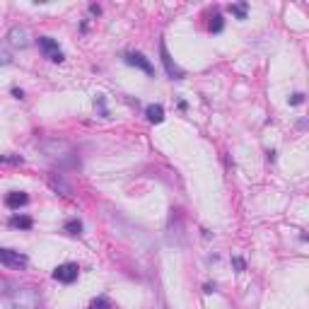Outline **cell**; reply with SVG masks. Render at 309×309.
<instances>
[{
	"label": "cell",
	"instance_id": "6da1fadb",
	"mask_svg": "<svg viewBox=\"0 0 309 309\" xmlns=\"http://www.w3.org/2000/svg\"><path fill=\"white\" fill-rule=\"evenodd\" d=\"M10 305H12V309H39L41 297L34 287H20L10 295Z\"/></svg>",
	"mask_w": 309,
	"mask_h": 309
},
{
	"label": "cell",
	"instance_id": "7a4b0ae2",
	"mask_svg": "<svg viewBox=\"0 0 309 309\" xmlns=\"http://www.w3.org/2000/svg\"><path fill=\"white\" fill-rule=\"evenodd\" d=\"M27 263H29V256H27V253L0 247V266H5V268H12V271H25V268H27Z\"/></svg>",
	"mask_w": 309,
	"mask_h": 309
},
{
	"label": "cell",
	"instance_id": "3957f363",
	"mask_svg": "<svg viewBox=\"0 0 309 309\" xmlns=\"http://www.w3.org/2000/svg\"><path fill=\"white\" fill-rule=\"evenodd\" d=\"M36 44H39V51L44 54V58H49V60H54V63H63V60H65V54L60 51L56 39H51V36H39Z\"/></svg>",
	"mask_w": 309,
	"mask_h": 309
},
{
	"label": "cell",
	"instance_id": "277c9868",
	"mask_svg": "<svg viewBox=\"0 0 309 309\" xmlns=\"http://www.w3.org/2000/svg\"><path fill=\"white\" fill-rule=\"evenodd\" d=\"M80 276V266L78 263H60L54 268V281L63 282V285H73Z\"/></svg>",
	"mask_w": 309,
	"mask_h": 309
},
{
	"label": "cell",
	"instance_id": "5b68a950",
	"mask_svg": "<svg viewBox=\"0 0 309 309\" xmlns=\"http://www.w3.org/2000/svg\"><path fill=\"white\" fill-rule=\"evenodd\" d=\"M160 58H162V65H165V70H167V75L171 78V80H184V78H186V73L174 63V58L169 56L167 44H165V41H160Z\"/></svg>",
	"mask_w": 309,
	"mask_h": 309
},
{
	"label": "cell",
	"instance_id": "8992f818",
	"mask_svg": "<svg viewBox=\"0 0 309 309\" xmlns=\"http://www.w3.org/2000/svg\"><path fill=\"white\" fill-rule=\"evenodd\" d=\"M123 63L126 65H133V68H138V70H142L145 75H155V68H152V63L147 60V58L142 56L140 51H128V54H123Z\"/></svg>",
	"mask_w": 309,
	"mask_h": 309
},
{
	"label": "cell",
	"instance_id": "52a82bcc",
	"mask_svg": "<svg viewBox=\"0 0 309 309\" xmlns=\"http://www.w3.org/2000/svg\"><path fill=\"white\" fill-rule=\"evenodd\" d=\"M41 150L49 157H68L70 155V145L65 140H46V142H41Z\"/></svg>",
	"mask_w": 309,
	"mask_h": 309
},
{
	"label": "cell",
	"instance_id": "ba28073f",
	"mask_svg": "<svg viewBox=\"0 0 309 309\" xmlns=\"http://www.w3.org/2000/svg\"><path fill=\"white\" fill-rule=\"evenodd\" d=\"M7 39H10V44L15 46V49H27L29 44V31L25 27H12L10 29V34H7Z\"/></svg>",
	"mask_w": 309,
	"mask_h": 309
},
{
	"label": "cell",
	"instance_id": "9c48e42d",
	"mask_svg": "<svg viewBox=\"0 0 309 309\" xmlns=\"http://www.w3.org/2000/svg\"><path fill=\"white\" fill-rule=\"evenodd\" d=\"M49 186H51L56 194H60V196H68V198L73 196V186H70L60 174H51V176H49Z\"/></svg>",
	"mask_w": 309,
	"mask_h": 309
},
{
	"label": "cell",
	"instance_id": "30bf717a",
	"mask_svg": "<svg viewBox=\"0 0 309 309\" xmlns=\"http://www.w3.org/2000/svg\"><path fill=\"white\" fill-rule=\"evenodd\" d=\"M29 203V196L25 191H10L7 196H5V205L10 208V210H20L22 205H27Z\"/></svg>",
	"mask_w": 309,
	"mask_h": 309
},
{
	"label": "cell",
	"instance_id": "8fae6325",
	"mask_svg": "<svg viewBox=\"0 0 309 309\" xmlns=\"http://www.w3.org/2000/svg\"><path fill=\"white\" fill-rule=\"evenodd\" d=\"M145 118L150 123H162L165 121V107L162 104H147L145 107Z\"/></svg>",
	"mask_w": 309,
	"mask_h": 309
},
{
	"label": "cell",
	"instance_id": "7c38bea8",
	"mask_svg": "<svg viewBox=\"0 0 309 309\" xmlns=\"http://www.w3.org/2000/svg\"><path fill=\"white\" fill-rule=\"evenodd\" d=\"M7 225L12 227V229H31V227H34V220H31L29 215H20V213H15V215L7 220Z\"/></svg>",
	"mask_w": 309,
	"mask_h": 309
},
{
	"label": "cell",
	"instance_id": "4fadbf2b",
	"mask_svg": "<svg viewBox=\"0 0 309 309\" xmlns=\"http://www.w3.org/2000/svg\"><path fill=\"white\" fill-rule=\"evenodd\" d=\"M227 10H229V15H234L237 20H247V12H249V2H234V5H229Z\"/></svg>",
	"mask_w": 309,
	"mask_h": 309
},
{
	"label": "cell",
	"instance_id": "5bb4252c",
	"mask_svg": "<svg viewBox=\"0 0 309 309\" xmlns=\"http://www.w3.org/2000/svg\"><path fill=\"white\" fill-rule=\"evenodd\" d=\"M63 232H68V234H73V237H80V234H83V223H80L78 218H73V220H68V223L63 225Z\"/></svg>",
	"mask_w": 309,
	"mask_h": 309
},
{
	"label": "cell",
	"instance_id": "9a60e30c",
	"mask_svg": "<svg viewBox=\"0 0 309 309\" xmlns=\"http://www.w3.org/2000/svg\"><path fill=\"white\" fill-rule=\"evenodd\" d=\"M223 29H225V20H223V15H213L210 22H208V31H210V34H220Z\"/></svg>",
	"mask_w": 309,
	"mask_h": 309
},
{
	"label": "cell",
	"instance_id": "2e32d148",
	"mask_svg": "<svg viewBox=\"0 0 309 309\" xmlns=\"http://www.w3.org/2000/svg\"><path fill=\"white\" fill-rule=\"evenodd\" d=\"M0 165H15V167H20V165H25V157H20V155H0Z\"/></svg>",
	"mask_w": 309,
	"mask_h": 309
},
{
	"label": "cell",
	"instance_id": "e0dca14e",
	"mask_svg": "<svg viewBox=\"0 0 309 309\" xmlns=\"http://www.w3.org/2000/svg\"><path fill=\"white\" fill-rule=\"evenodd\" d=\"M89 309H113V305H112V300H109V297H104V295H102V297H97V300L89 305Z\"/></svg>",
	"mask_w": 309,
	"mask_h": 309
},
{
	"label": "cell",
	"instance_id": "ac0fdd59",
	"mask_svg": "<svg viewBox=\"0 0 309 309\" xmlns=\"http://www.w3.org/2000/svg\"><path fill=\"white\" fill-rule=\"evenodd\" d=\"M232 266L237 268V273H244V271H247V261H244V258H239V256H234V258H232Z\"/></svg>",
	"mask_w": 309,
	"mask_h": 309
},
{
	"label": "cell",
	"instance_id": "d6986e66",
	"mask_svg": "<svg viewBox=\"0 0 309 309\" xmlns=\"http://www.w3.org/2000/svg\"><path fill=\"white\" fill-rule=\"evenodd\" d=\"M97 107H99V112H102V116H104V118H109V112H107V102H104V97H102V94L97 97Z\"/></svg>",
	"mask_w": 309,
	"mask_h": 309
},
{
	"label": "cell",
	"instance_id": "ffe728a7",
	"mask_svg": "<svg viewBox=\"0 0 309 309\" xmlns=\"http://www.w3.org/2000/svg\"><path fill=\"white\" fill-rule=\"evenodd\" d=\"M10 287H12V282L7 281V278H0V295H7Z\"/></svg>",
	"mask_w": 309,
	"mask_h": 309
},
{
	"label": "cell",
	"instance_id": "44dd1931",
	"mask_svg": "<svg viewBox=\"0 0 309 309\" xmlns=\"http://www.w3.org/2000/svg\"><path fill=\"white\" fill-rule=\"evenodd\" d=\"M287 102H290L292 107H297V104H302V102H305V94H302V92H297V94H292Z\"/></svg>",
	"mask_w": 309,
	"mask_h": 309
},
{
	"label": "cell",
	"instance_id": "7402d4cb",
	"mask_svg": "<svg viewBox=\"0 0 309 309\" xmlns=\"http://www.w3.org/2000/svg\"><path fill=\"white\" fill-rule=\"evenodd\" d=\"M89 15H94V17H99V15H102V7H99L97 2H92V5H89Z\"/></svg>",
	"mask_w": 309,
	"mask_h": 309
},
{
	"label": "cell",
	"instance_id": "603a6c76",
	"mask_svg": "<svg viewBox=\"0 0 309 309\" xmlns=\"http://www.w3.org/2000/svg\"><path fill=\"white\" fill-rule=\"evenodd\" d=\"M10 92H12V97H15V99H25V92H22L20 87H12Z\"/></svg>",
	"mask_w": 309,
	"mask_h": 309
},
{
	"label": "cell",
	"instance_id": "cb8c5ba5",
	"mask_svg": "<svg viewBox=\"0 0 309 309\" xmlns=\"http://www.w3.org/2000/svg\"><path fill=\"white\" fill-rule=\"evenodd\" d=\"M10 63V58H7V54H0V65H7Z\"/></svg>",
	"mask_w": 309,
	"mask_h": 309
}]
</instances>
